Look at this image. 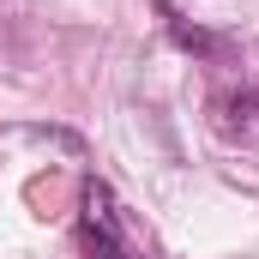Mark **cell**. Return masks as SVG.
Listing matches in <instances>:
<instances>
[{
    "label": "cell",
    "mask_w": 259,
    "mask_h": 259,
    "mask_svg": "<svg viewBox=\"0 0 259 259\" xmlns=\"http://www.w3.org/2000/svg\"><path fill=\"white\" fill-rule=\"evenodd\" d=\"M78 253L84 259H145L133 247L127 223H121V205L103 181L84 187V217H78Z\"/></svg>",
    "instance_id": "1"
},
{
    "label": "cell",
    "mask_w": 259,
    "mask_h": 259,
    "mask_svg": "<svg viewBox=\"0 0 259 259\" xmlns=\"http://www.w3.org/2000/svg\"><path fill=\"white\" fill-rule=\"evenodd\" d=\"M163 18H169V30H175V42H181V49H193V55H211V49H217V42H211V36L199 30V24H187V18H175L169 6H163Z\"/></svg>",
    "instance_id": "2"
}]
</instances>
